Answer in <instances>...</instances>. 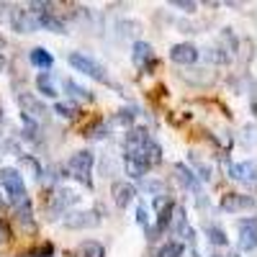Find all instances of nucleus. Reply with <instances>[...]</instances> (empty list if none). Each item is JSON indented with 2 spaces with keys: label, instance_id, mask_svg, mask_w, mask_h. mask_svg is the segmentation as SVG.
<instances>
[{
  "label": "nucleus",
  "instance_id": "obj_1",
  "mask_svg": "<svg viewBox=\"0 0 257 257\" xmlns=\"http://www.w3.org/2000/svg\"><path fill=\"white\" fill-rule=\"evenodd\" d=\"M93 165H95V155L90 152V149H80V152H75L67 160L64 170H67L70 178H75L85 188H93Z\"/></svg>",
  "mask_w": 257,
  "mask_h": 257
},
{
  "label": "nucleus",
  "instance_id": "obj_2",
  "mask_svg": "<svg viewBox=\"0 0 257 257\" xmlns=\"http://www.w3.org/2000/svg\"><path fill=\"white\" fill-rule=\"evenodd\" d=\"M70 67L72 70H77V72H82V75H88V77H93V80H98V82H103V85H111V88H116V90H121L118 85L108 77V72H105V67L98 62V59H93L90 54H82V52H72L70 57Z\"/></svg>",
  "mask_w": 257,
  "mask_h": 257
},
{
  "label": "nucleus",
  "instance_id": "obj_3",
  "mask_svg": "<svg viewBox=\"0 0 257 257\" xmlns=\"http://www.w3.org/2000/svg\"><path fill=\"white\" fill-rule=\"evenodd\" d=\"M80 201V193L77 190H70V188H62V185H54L47 196V213L54 219V216H64L75 203Z\"/></svg>",
  "mask_w": 257,
  "mask_h": 257
},
{
  "label": "nucleus",
  "instance_id": "obj_4",
  "mask_svg": "<svg viewBox=\"0 0 257 257\" xmlns=\"http://www.w3.org/2000/svg\"><path fill=\"white\" fill-rule=\"evenodd\" d=\"M0 185H3V190L8 193V198L16 203L26 201V183H24V175L18 173L16 167H0Z\"/></svg>",
  "mask_w": 257,
  "mask_h": 257
},
{
  "label": "nucleus",
  "instance_id": "obj_5",
  "mask_svg": "<svg viewBox=\"0 0 257 257\" xmlns=\"http://www.w3.org/2000/svg\"><path fill=\"white\" fill-rule=\"evenodd\" d=\"M18 108H21V116L36 121L39 126L49 121V108L44 105V100L34 93H21L18 95Z\"/></svg>",
  "mask_w": 257,
  "mask_h": 257
},
{
  "label": "nucleus",
  "instance_id": "obj_6",
  "mask_svg": "<svg viewBox=\"0 0 257 257\" xmlns=\"http://www.w3.org/2000/svg\"><path fill=\"white\" fill-rule=\"evenodd\" d=\"M100 211L98 208H82V211H67L62 216L64 229H95L100 226Z\"/></svg>",
  "mask_w": 257,
  "mask_h": 257
},
{
  "label": "nucleus",
  "instance_id": "obj_7",
  "mask_svg": "<svg viewBox=\"0 0 257 257\" xmlns=\"http://www.w3.org/2000/svg\"><path fill=\"white\" fill-rule=\"evenodd\" d=\"M170 59L185 70L201 59V49L196 44H190V41H180V44H173V49H170Z\"/></svg>",
  "mask_w": 257,
  "mask_h": 257
},
{
  "label": "nucleus",
  "instance_id": "obj_8",
  "mask_svg": "<svg viewBox=\"0 0 257 257\" xmlns=\"http://www.w3.org/2000/svg\"><path fill=\"white\" fill-rule=\"evenodd\" d=\"M132 62L137 64L139 70L149 72V70H155L157 67V57H155V49L149 41H134V52H132Z\"/></svg>",
  "mask_w": 257,
  "mask_h": 257
},
{
  "label": "nucleus",
  "instance_id": "obj_9",
  "mask_svg": "<svg viewBox=\"0 0 257 257\" xmlns=\"http://www.w3.org/2000/svg\"><path fill=\"white\" fill-rule=\"evenodd\" d=\"M237 231H239V249L242 252H252L257 247V221L252 216L242 219L237 224Z\"/></svg>",
  "mask_w": 257,
  "mask_h": 257
},
{
  "label": "nucleus",
  "instance_id": "obj_10",
  "mask_svg": "<svg viewBox=\"0 0 257 257\" xmlns=\"http://www.w3.org/2000/svg\"><path fill=\"white\" fill-rule=\"evenodd\" d=\"M252 206H254V198L247 196V193H224V198H221V211L226 213H239Z\"/></svg>",
  "mask_w": 257,
  "mask_h": 257
},
{
  "label": "nucleus",
  "instance_id": "obj_11",
  "mask_svg": "<svg viewBox=\"0 0 257 257\" xmlns=\"http://www.w3.org/2000/svg\"><path fill=\"white\" fill-rule=\"evenodd\" d=\"M13 219H16V224L24 229V231H36V221H34V206H31V201L26 198V201H21V203H16L13 206Z\"/></svg>",
  "mask_w": 257,
  "mask_h": 257
},
{
  "label": "nucleus",
  "instance_id": "obj_12",
  "mask_svg": "<svg viewBox=\"0 0 257 257\" xmlns=\"http://www.w3.org/2000/svg\"><path fill=\"white\" fill-rule=\"evenodd\" d=\"M111 196H113V203H116L118 208H126L128 203L137 198V188H134V183L113 180V183H111Z\"/></svg>",
  "mask_w": 257,
  "mask_h": 257
},
{
  "label": "nucleus",
  "instance_id": "obj_13",
  "mask_svg": "<svg viewBox=\"0 0 257 257\" xmlns=\"http://www.w3.org/2000/svg\"><path fill=\"white\" fill-rule=\"evenodd\" d=\"M11 26H13V31H18V34H34V31L39 29L36 16H31L29 11H21V8H13V11H11Z\"/></svg>",
  "mask_w": 257,
  "mask_h": 257
},
{
  "label": "nucleus",
  "instance_id": "obj_14",
  "mask_svg": "<svg viewBox=\"0 0 257 257\" xmlns=\"http://www.w3.org/2000/svg\"><path fill=\"white\" fill-rule=\"evenodd\" d=\"M175 178H178V183L185 188V190H190V193H196V198L201 196V180L196 178V173L188 167V165H183V162H178L175 165Z\"/></svg>",
  "mask_w": 257,
  "mask_h": 257
},
{
  "label": "nucleus",
  "instance_id": "obj_15",
  "mask_svg": "<svg viewBox=\"0 0 257 257\" xmlns=\"http://www.w3.org/2000/svg\"><path fill=\"white\" fill-rule=\"evenodd\" d=\"M229 178L252 185V183H254V160H244V162H234V165H229Z\"/></svg>",
  "mask_w": 257,
  "mask_h": 257
},
{
  "label": "nucleus",
  "instance_id": "obj_16",
  "mask_svg": "<svg viewBox=\"0 0 257 257\" xmlns=\"http://www.w3.org/2000/svg\"><path fill=\"white\" fill-rule=\"evenodd\" d=\"M180 80H185L188 85H198V88H203V85H211L213 80H216V75H213L211 70H201V67H188L180 72Z\"/></svg>",
  "mask_w": 257,
  "mask_h": 257
},
{
  "label": "nucleus",
  "instance_id": "obj_17",
  "mask_svg": "<svg viewBox=\"0 0 257 257\" xmlns=\"http://www.w3.org/2000/svg\"><path fill=\"white\" fill-rule=\"evenodd\" d=\"M134 118H137V108H121V111H116L108 121H105V126H108V132H111V128H113V132H116V128H126V132H128L132 123H134Z\"/></svg>",
  "mask_w": 257,
  "mask_h": 257
},
{
  "label": "nucleus",
  "instance_id": "obj_18",
  "mask_svg": "<svg viewBox=\"0 0 257 257\" xmlns=\"http://www.w3.org/2000/svg\"><path fill=\"white\" fill-rule=\"evenodd\" d=\"M18 165H21V170H18L21 175L26 173V175L36 178V180L44 178V167H41V162H39L34 155H24V152H21V155H18Z\"/></svg>",
  "mask_w": 257,
  "mask_h": 257
},
{
  "label": "nucleus",
  "instance_id": "obj_19",
  "mask_svg": "<svg viewBox=\"0 0 257 257\" xmlns=\"http://www.w3.org/2000/svg\"><path fill=\"white\" fill-rule=\"evenodd\" d=\"M29 59H31V64L34 67H39V70H52V64H54V57H52V52L49 49H44V47H34L31 49V54H29Z\"/></svg>",
  "mask_w": 257,
  "mask_h": 257
},
{
  "label": "nucleus",
  "instance_id": "obj_20",
  "mask_svg": "<svg viewBox=\"0 0 257 257\" xmlns=\"http://www.w3.org/2000/svg\"><path fill=\"white\" fill-rule=\"evenodd\" d=\"M36 88H39L41 95H47V98H57V95H59L52 72H39V75H36Z\"/></svg>",
  "mask_w": 257,
  "mask_h": 257
},
{
  "label": "nucleus",
  "instance_id": "obj_21",
  "mask_svg": "<svg viewBox=\"0 0 257 257\" xmlns=\"http://www.w3.org/2000/svg\"><path fill=\"white\" fill-rule=\"evenodd\" d=\"M36 24H39V29H47L52 34H64V21L57 18L54 11L52 13H44V16H36Z\"/></svg>",
  "mask_w": 257,
  "mask_h": 257
},
{
  "label": "nucleus",
  "instance_id": "obj_22",
  "mask_svg": "<svg viewBox=\"0 0 257 257\" xmlns=\"http://www.w3.org/2000/svg\"><path fill=\"white\" fill-rule=\"evenodd\" d=\"M183 254H185V244H180L178 239H170L155 249V257H183Z\"/></svg>",
  "mask_w": 257,
  "mask_h": 257
},
{
  "label": "nucleus",
  "instance_id": "obj_23",
  "mask_svg": "<svg viewBox=\"0 0 257 257\" xmlns=\"http://www.w3.org/2000/svg\"><path fill=\"white\" fill-rule=\"evenodd\" d=\"M77 257H105V247L95 239H85L77 247Z\"/></svg>",
  "mask_w": 257,
  "mask_h": 257
},
{
  "label": "nucleus",
  "instance_id": "obj_24",
  "mask_svg": "<svg viewBox=\"0 0 257 257\" xmlns=\"http://www.w3.org/2000/svg\"><path fill=\"white\" fill-rule=\"evenodd\" d=\"M201 54H203V59L211 62V64H229V62H231V54H229L226 49H221V47H211V49H206V52H201Z\"/></svg>",
  "mask_w": 257,
  "mask_h": 257
},
{
  "label": "nucleus",
  "instance_id": "obj_25",
  "mask_svg": "<svg viewBox=\"0 0 257 257\" xmlns=\"http://www.w3.org/2000/svg\"><path fill=\"white\" fill-rule=\"evenodd\" d=\"M54 111H57V116H62V118H77V116H80V105L72 103V100H59V103L54 105Z\"/></svg>",
  "mask_w": 257,
  "mask_h": 257
},
{
  "label": "nucleus",
  "instance_id": "obj_26",
  "mask_svg": "<svg viewBox=\"0 0 257 257\" xmlns=\"http://www.w3.org/2000/svg\"><path fill=\"white\" fill-rule=\"evenodd\" d=\"M206 237H208V242L213 244V247H226V231L221 229V226H216V224H211V226H206Z\"/></svg>",
  "mask_w": 257,
  "mask_h": 257
},
{
  "label": "nucleus",
  "instance_id": "obj_27",
  "mask_svg": "<svg viewBox=\"0 0 257 257\" xmlns=\"http://www.w3.org/2000/svg\"><path fill=\"white\" fill-rule=\"evenodd\" d=\"M64 90H67L70 95H75V98H82V100H93L95 98L88 88H82V85L75 82V80H64Z\"/></svg>",
  "mask_w": 257,
  "mask_h": 257
},
{
  "label": "nucleus",
  "instance_id": "obj_28",
  "mask_svg": "<svg viewBox=\"0 0 257 257\" xmlns=\"http://www.w3.org/2000/svg\"><path fill=\"white\" fill-rule=\"evenodd\" d=\"M190 162H193V165L198 167V173H196V178H198V180H206V183H208V180H211V175H213V170H211V165H206L203 160H198V157H196V152L190 155Z\"/></svg>",
  "mask_w": 257,
  "mask_h": 257
},
{
  "label": "nucleus",
  "instance_id": "obj_29",
  "mask_svg": "<svg viewBox=\"0 0 257 257\" xmlns=\"http://www.w3.org/2000/svg\"><path fill=\"white\" fill-rule=\"evenodd\" d=\"M137 224L144 226V229H149V224H152V216H149L147 203H139V206H137Z\"/></svg>",
  "mask_w": 257,
  "mask_h": 257
},
{
  "label": "nucleus",
  "instance_id": "obj_30",
  "mask_svg": "<svg viewBox=\"0 0 257 257\" xmlns=\"http://www.w3.org/2000/svg\"><path fill=\"white\" fill-rule=\"evenodd\" d=\"M24 257H54V247L47 242L44 247H36V249H31V252H26Z\"/></svg>",
  "mask_w": 257,
  "mask_h": 257
},
{
  "label": "nucleus",
  "instance_id": "obj_31",
  "mask_svg": "<svg viewBox=\"0 0 257 257\" xmlns=\"http://www.w3.org/2000/svg\"><path fill=\"white\" fill-rule=\"evenodd\" d=\"M175 8H180V11H185V13H196V3H190V0H175V3H173Z\"/></svg>",
  "mask_w": 257,
  "mask_h": 257
},
{
  "label": "nucleus",
  "instance_id": "obj_32",
  "mask_svg": "<svg viewBox=\"0 0 257 257\" xmlns=\"http://www.w3.org/2000/svg\"><path fill=\"white\" fill-rule=\"evenodd\" d=\"M8 239H11V229H8V224H6V221H0V244L8 242Z\"/></svg>",
  "mask_w": 257,
  "mask_h": 257
},
{
  "label": "nucleus",
  "instance_id": "obj_33",
  "mask_svg": "<svg viewBox=\"0 0 257 257\" xmlns=\"http://www.w3.org/2000/svg\"><path fill=\"white\" fill-rule=\"evenodd\" d=\"M252 132H254V128H252V126H244V132H242V134H244V137H242V142H244V144H252V142H254V137H252Z\"/></svg>",
  "mask_w": 257,
  "mask_h": 257
},
{
  "label": "nucleus",
  "instance_id": "obj_34",
  "mask_svg": "<svg viewBox=\"0 0 257 257\" xmlns=\"http://www.w3.org/2000/svg\"><path fill=\"white\" fill-rule=\"evenodd\" d=\"M6 208H8V203H6V198H3V196H0V211H6Z\"/></svg>",
  "mask_w": 257,
  "mask_h": 257
},
{
  "label": "nucleus",
  "instance_id": "obj_35",
  "mask_svg": "<svg viewBox=\"0 0 257 257\" xmlns=\"http://www.w3.org/2000/svg\"><path fill=\"white\" fill-rule=\"evenodd\" d=\"M3 67H6V57H3V52H0V72H3Z\"/></svg>",
  "mask_w": 257,
  "mask_h": 257
},
{
  "label": "nucleus",
  "instance_id": "obj_36",
  "mask_svg": "<svg viewBox=\"0 0 257 257\" xmlns=\"http://www.w3.org/2000/svg\"><path fill=\"white\" fill-rule=\"evenodd\" d=\"M211 257H231V254H221V252H213Z\"/></svg>",
  "mask_w": 257,
  "mask_h": 257
},
{
  "label": "nucleus",
  "instance_id": "obj_37",
  "mask_svg": "<svg viewBox=\"0 0 257 257\" xmlns=\"http://www.w3.org/2000/svg\"><path fill=\"white\" fill-rule=\"evenodd\" d=\"M0 121H3V105H0Z\"/></svg>",
  "mask_w": 257,
  "mask_h": 257
},
{
  "label": "nucleus",
  "instance_id": "obj_38",
  "mask_svg": "<svg viewBox=\"0 0 257 257\" xmlns=\"http://www.w3.org/2000/svg\"><path fill=\"white\" fill-rule=\"evenodd\" d=\"M231 257H239V254H231Z\"/></svg>",
  "mask_w": 257,
  "mask_h": 257
}]
</instances>
